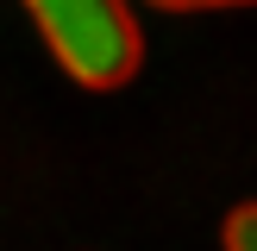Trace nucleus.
<instances>
[{
	"instance_id": "f257e3e1",
	"label": "nucleus",
	"mask_w": 257,
	"mask_h": 251,
	"mask_svg": "<svg viewBox=\"0 0 257 251\" xmlns=\"http://www.w3.org/2000/svg\"><path fill=\"white\" fill-rule=\"evenodd\" d=\"M32 25L50 44V57L63 63V75L94 88V94L125 88L138 75V63H145L138 13L119 7V0H38Z\"/></svg>"
},
{
	"instance_id": "f03ea898",
	"label": "nucleus",
	"mask_w": 257,
	"mask_h": 251,
	"mask_svg": "<svg viewBox=\"0 0 257 251\" xmlns=\"http://www.w3.org/2000/svg\"><path fill=\"white\" fill-rule=\"evenodd\" d=\"M220 245H226V251H257V201H238V207H226Z\"/></svg>"
}]
</instances>
